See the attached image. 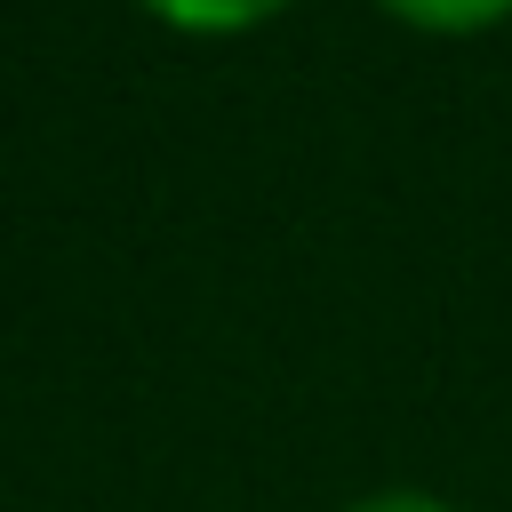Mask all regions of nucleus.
<instances>
[{
  "label": "nucleus",
  "mask_w": 512,
  "mask_h": 512,
  "mask_svg": "<svg viewBox=\"0 0 512 512\" xmlns=\"http://www.w3.org/2000/svg\"><path fill=\"white\" fill-rule=\"evenodd\" d=\"M144 16H160L168 32H192V40H224V32H256L272 24L288 0H136Z\"/></svg>",
  "instance_id": "f257e3e1"
},
{
  "label": "nucleus",
  "mask_w": 512,
  "mask_h": 512,
  "mask_svg": "<svg viewBox=\"0 0 512 512\" xmlns=\"http://www.w3.org/2000/svg\"><path fill=\"white\" fill-rule=\"evenodd\" d=\"M376 8L416 24V32H488L512 16V0H376Z\"/></svg>",
  "instance_id": "f03ea898"
},
{
  "label": "nucleus",
  "mask_w": 512,
  "mask_h": 512,
  "mask_svg": "<svg viewBox=\"0 0 512 512\" xmlns=\"http://www.w3.org/2000/svg\"><path fill=\"white\" fill-rule=\"evenodd\" d=\"M352 512H456V504L432 496V488H376V496H360Z\"/></svg>",
  "instance_id": "7ed1b4c3"
}]
</instances>
